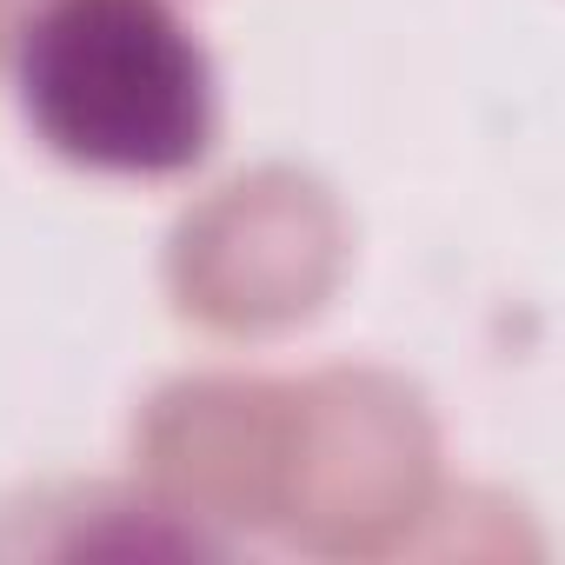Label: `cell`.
Segmentation results:
<instances>
[{"label":"cell","instance_id":"2","mask_svg":"<svg viewBox=\"0 0 565 565\" xmlns=\"http://www.w3.org/2000/svg\"><path fill=\"white\" fill-rule=\"evenodd\" d=\"M167 279L180 313L213 333H279L333 294L340 213L287 167L246 173L180 220Z\"/></svg>","mask_w":565,"mask_h":565},{"label":"cell","instance_id":"3","mask_svg":"<svg viewBox=\"0 0 565 565\" xmlns=\"http://www.w3.org/2000/svg\"><path fill=\"white\" fill-rule=\"evenodd\" d=\"M287 386L266 380H180L153 399L140 459L173 505L193 512H273Z\"/></svg>","mask_w":565,"mask_h":565},{"label":"cell","instance_id":"1","mask_svg":"<svg viewBox=\"0 0 565 565\" xmlns=\"http://www.w3.org/2000/svg\"><path fill=\"white\" fill-rule=\"evenodd\" d=\"M14 74L28 127L74 167L167 180L213 147V61L167 0H41Z\"/></svg>","mask_w":565,"mask_h":565},{"label":"cell","instance_id":"4","mask_svg":"<svg viewBox=\"0 0 565 565\" xmlns=\"http://www.w3.org/2000/svg\"><path fill=\"white\" fill-rule=\"evenodd\" d=\"M14 34H21V0H0V54L14 47Z\"/></svg>","mask_w":565,"mask_h":565}]
</instances>
